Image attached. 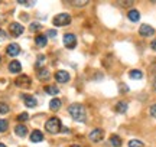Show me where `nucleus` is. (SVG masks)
<instances>
[{
  "instance_id": "obj_1",
  "label": "nucleus",
  "mask_w": 156,
  "mask_h": 147,
  "mask_svg": "<svg viewBox=\"0 0 156 147\" xmlns=\"http://www.w3.org/2000/svg\"><path fill=\"white\" fill-rule=\"evenodd\" d=\"M68 113L71 115V118L75 120V121H80V123H84L85 121V117H87V113H85V107L80 102H74L68 107Z\"/></svg>"
},
{
  "instance_id": "obj_2",
  "label": "nucleus",
  "mask_w": 156,
  "mask_h": 147,
  "mask_svg": "<svg viewBox=\"0 0 156 147\" xmlns=\"http://www.w3.org/2000/svg\"><path fill=\"white\" fill-rule=\"evenodd\" d=\"M62 128L61 125V120L58 118V117H51L46 123H45V130L51 133V134H56V133H59Z\"/></svg>"
},
{
  "instance_id": "obj_3",
  "label": "nucleus",
  "mask_w": 156,
  "mask_h": 147,
  "mask_svg": "<svg viewBox=\"0 0 156 147\" xmlns=\"http://www.w3.org/2000/svg\"><path fill=\"white\" fill-rule=\"evenodd\" d=\"M52 23H54L55 26H68V25L71 23V16H69L68 13H59V15H56V16L54 17Z\"/></svg>"
},
{
  "instance_id": "obj_4",
  "label": "nucleus",
  "mask_w": 156,
  "mask_h": 147,
  "mask_svg": "<svg viewBox=\"0 0 156 147\" xmlns=\"http://www.w3.org/2000/svg\"><path fill=\"white\" fill-rule=\"evenodd\" d=\"M64 45L68 49H74L77 46V36L74 33H65L64 35Z\"/></svg>"
},
{
  "instance_id": "obj_5",
  "label": "nucleus",
  "mask_w": 156,
  "mask_h": 147,
  "mask_svg": "<svg viewBox=\"0 0 156 147\" xmlns=\"http://www.w3.org/2000/svg\"><path fill=\"white\" fill-rule=\"evenodd\" d=\"M88 137L93 143H100L101 140L104 138V130H103V128H94V130L88 134Z\"/></svg>"
},
{
  "instance_id": "obj_6",
  "label": "nucleus",
  "mask_w": 156,
  "mask_h": 147,
  "mask_svg": "<svg viewBox=\"0 0 156 147\" xmlns=\"http://www.w3.org/2000/svg\"><path fill=\"white\" fill-rule=\"evenodd\" d=\"M9 32H10L12 36L17 38V36H20V35H22L23 32H25V28H23L20 23L13 22V23H10V26H9Z\"/></svg>"
},
{
  "instance_id": "obj_7",
  "label": "nucleus",
  "mask_w": 156,
  "mask_h": 147,
  "mask_svg": "<svg viewBox=\"0 0 156 147\" xmlns=\"http://www.w3.org/2000/svg\"><path fill=\"white\" fill-rule=\"evenodd\" d=\"M54 78L56 79V82H59V84H65V82L69 81V74H68L67 71L61 69V71H56L55 75H54Z\"/></svg>"
},
{
  "instance_id": "obj_8",
  "label": "nucleus",
  "mask_w": 156,
  "mask_h": 147,
  "mask_svg": "<svg viewBox=\"0 0 156 147\" xmlns=\"http://www.w3.org/2000/svg\"><path fill=\"white\" fill-rule=\"evenodd\" d=\"M15 84L17 87H20V88H29L30 84H32V81H30V78H29L28 75H20L19 78H16Z\"/></svg>"
},
{
  "instance_id": "obj_9",
  "label": "nucleus",
  "mask_w": 156,
  "mask_h": 147,
  "mask_svg": "<svg viewBox=\"0 0 156 147\" xmlns=\"http://www.w3.org/2000/svg\"><path fill=\"white\" fill-rule=\"evenodd\" d=\"M139 33H140V36L149 38V36H153V35H155V29L152 28L151 25H142L139 28Z\"/></svg>"
},
{
  "instance_id": "obj_10",
  "label": "nucleus",
  "mask_w": 156,
  "mask_h": 147,
  "mask_svg": "<svg viewBox=\"0 0 156 147\" xmlns=\"http://www.w3.org/2000/svg\"><path fill=\"white\" fill-rule=\"evenodd\" d=\"M6 52H7L9 56H17L20 53V48H19L17 43H10V45L6 48Z\"/></svg>"
},
{
  "instance_id": "obj_11",
  "label": "nucleus",
  "mask_w": 156,
  "mask_h": 147,
  "mask_svg": "<svg viewBox=\"0 0 156 147\" xmlns=\"http://www.w3.org/2000/svg\"><path fill=\"white\" fill-rule=\"evenodd\" d=\"M22 98H23V101H25V105H26V107H29V108L36 107V104H38L36 98H35V97H32V95H25V94H23Z\"/></svg>"
},
{
  "instance_id": "obj_12",
  "label": "nucleus",
  "mask_w": 156,
  "mask_h": 147,
  "mask_svg": "<svg viewBox=\"0 0 156 147\" xmlns=\"http://www.w3.org/2000/svg\"><path fill=\"white\" fill-rule=\"evenodd\" d=\"M30 142L32 143H41L44 142V134L41 130H34L30 133Z\"/></svg>"
},
{
  "instance_id": "obj_13",
  "label": "nucleus",
  "mask_w": 156,
  "mask_h": 147,
  "mask_svg": "<svg viewBox=\"0 0 156 147\" xmlns=\"http://www.w3.org/2000/svg\"><path fill=\"white\" fill-rule=\"evenodd\" d=\"M9 71H10L12 74H19L22 71V63L19 62V61H12V62L9 63Z\"/></svg>"
},
{
  "instance_id": "obj_14",
  "label": "nucleus",
  "mask_w": 156,
  "mask_h": 147,
  "mask_svg": "<svg viewBox=\"0 0 156 147\" xmlns=\"http://www.w3.org/2000/svg\"><path fill=\"white\" fill-rule=\"evenodd\" d=\"M116 113H119V114H124L126 111H127V108H129V104L126 101H119L116 104Z\"/></svg>"
},
{
  "instance_id": "obj_15",
  "label": "nucleus",
  "mask_w": 156,
  "mask_h": 147,
  "mask_svg": "<svg viewBox=\"0 0 156 147\" xmlns=\"http://www.w3.org/2000/svg\"><path fill=\"white\" fill-rule=\"evenodd\" d=\"M15 133H16L19 137H26L28 136V128H26V125L17 124L16 127H15Z\"/></svg>"
},
{
  "instance_id": "obj_16",
  "label": "nucleus",
  "mask_w": 156,
  "mask_h": 147,
  "mask_svg": "<svg viewBox=\"0 0 156 147\" xmlns=\"http://www.w3.org/2000/svg\"><path fill=\"white\" fill-rule=\"evenodd\" d=\"M38 78L41 79V81H48V79L51 78L49 71H48L46 68H41V69H38Z\"/></svg>"
},
{
  "instance_id": "obj_17",
  "label": "nucleus",
  "mask_w": 156,
  "mask_h": 147,
  "mask_svg": "<svg viewBox=\"0 0 156 147\" xmlns=\"http://www.w3.org/2000/svg\"><path fill=\"white\" fill-rule=\"evenodd\" d=\"M35 43H36L39 48H44V46L48 43V38H46L45 35H36V38H35Z\"/></svg>"
},
{
  "instance_id": "obj_18",
  "label": "nucleus",
  "mask_w": 156,
  "mask_h": 147,
  "mask_svg": "<svg viewBox=\"0 0 156 147\" xmlns=\"http://www.w3.org/2000/svg\"><path fill=\"white\" fill-rule=\"evenodd\" d=\"M61 100L59 98H52L49 101V108L52 110V111H58L59 108H61Z\"/></svg>"
},
{
  "instance_id": "obj_19",
  "label": "nucleus",
  "mask_w": 156,
  "mask_h": 147,
  "mask_svg": "<svg viewBox=\"0 0 156 147\" xmlns=\"http://www.w3.org/2000/svg\"><path fill=\"white\" fill-rule=\"evenodd\" d=\"M127 17L132 20V22H139V19H140V13L136 9H132V10H129L127 13Z\"/></svg>"
},
{
  "instance_id": "obj_20",
  "label": "nucleus",
  "mask_w": 156,
  "mask_h": 147,
  "mask_svg": "<svg viewBox=\"0 0 156 147\" xmlns=\"http://www.w3.org/2000/svg\"><path fill=\"white\" fill-rule=\"evenodd\" d=\"M129 77L132 79H142L143 78V72H142L140 69H132V71L129 72Z\"/></svg>"
},
{
  "instance_id": "obj_21",
  "label": "nucleus",
  "mask_w": 156,
  "mask_h": 147,
  "mask_svg": "<svg viewBox=\"0 0 156 147\" xmlns=\"http://www.w3.org/2000/svg\"><path fill=\"white\" fill-rule=\"evenodd\" d=\"M110 143H112L113 147H122V138H120V136H117V134H113L112 137H110Z\"/></svg>"
},
{
  "instance_id": "obj_22",
  "label": "nucleus",
  "mask_w": 156,
  "mask_h": 147,
  "mask_svg": "<svg viewBox=\"0 0 156 147\" xmlns=\"http://www.w3.org/2000/svg\"><path fill=\"white\" fill-rule=\"evenodd\" d=\"M45 92L49 94V95H58L59 90H58V87H55V85H48V87H45Z\"/></svg>"
},
{
  "instance_id": "obj_23",
  "label": "nucleus",
  "mask_w": 156,
  "mask_h": 147,
  "mask_svg": "<svg viewBox=\"0 0 156 147\" xmlns=\"http://www.w3.org/2000/svg\"><path fill=\"white\" fill-rule=\"evenodd\" d=\"M129 147H145V144L140 140H130L129 142Z\"/></svg>"
},
{
  "instance_id": "obj_24",
  "label": "nucleus",
  "mask_w": 156,
  "mask_h": 147,
  "mask_svg": "<svg viewBox=\"0 0 156 147\" xmlns=\"http://www.w3.org/2000/svg\"><path fill=\"white\" fill-rule=\"evenodd\" d=\"M9 128V123L6 120H0V133H5Z\"/></svg>"
},
{
  "instance_id": "obj_25",
  "label": "nucleus",
  "mask_w": 156,
  "mask_h": 147,
  "mask_svg": "<svg viewBox=\"0 0 156 147\" xmlns=\"http://www.w3.org/2000/svg\"><path fill=\"white\" fill-rule=\"evenodd\" d=\"M9 105L6 104V102H0V114H7L9 113Z\"/></svg>"
},
{
  "instance_id": "obj_26",
  "label": "nucleus",
  "mask_w": 156,
  "mask_h": 147,
  "mask_svg": "<svg viewBox=\"0 0 156 147\" xmlns=\"http://www.w3.org/2000/svg\"><path fill=\"white\" fill-rule=\"evenodd\" d=\"M42 28V25L38 22H34L30 23V26H29V29H30V32H36V30H39V29Z\"/></svg>"
},
{
  "instance_id": "obj_27",
  "label": "nucleus",
  "mask_w": 156,
  "mask_h": 147,
  "mask_svg": "<svg viewBox=\"0 0 156 147\" xmlns=\"http://www.w3.org/2000/svg\"><path fill=\"white\" fill-rule=\"evenodd\" d=\"M29 118V114L28 113H22L17 115V121H26Z\"/></svg>"
},
{
  "instance_id": "obj_28",
  "label": "nucleus",
  "mask_w": 156,
  "mask_h": 147,
  "mask_svg": "<svg viewBox=\"0 0 156 147\" xmlns=\"http://www.w3.org/2000/svg\"><path fill=\"white\" fill-rule=\"evenodd\" d=\"M149 113H151V115L153 118H156V104H153V105L149 108Z\"/></svg>"
},
{
  "instance_id": "obj_29",
  "label": "nucleus",
  "mask_w": 156,
  "mask_h": 147,
  "mask_svg": "<svg viewBox=\"0 0 156 147\" xmlns=\"http://www.w3.org/2000/svg\"><path fill=\"white\" fill-rule=\"evenodd\" d=\"M120 92H129V87L126 84H120Z\"/></svg>"
},
{
  "instance_id": "obj_30",
  "label": "nucleus",
  "mask_w": 156,
  "mask_h": 147,
  "mask_svg": "<svg viewBox=\"0 0 156 147\" xmlns=\"http://www.w3.org/2000/svg\"><path fill=\"white\" fill-rule=\"evenodd\" d=\"M7 38V33H6L3 29H0V40H5Z\"/></svg>"
},
{
  "instance_id": "obj_31",
  "label": "nucleus",
  "mask_w": 156,
  "mask_h": 147,
  "mask_svg": "<svg viewBox=\"0 0 156 147\" xmlns=\"http://www.w3.org/2000/svg\"><path fill=\"white\" fill-rule=\"evenodd\" d=\"M48 36H49V38H55V36H56V30H55V29H51V30H48Z\"/></svg>"
},
{
  "instance_id": "obj_32",
  "label": "nucleus",
  "mask_w": 156,
  "mask_h": 147,
  "mask_svg": "<svg viewBox=\"0 0 156 147\" xmlns=\"http://www.w3.org/2000/svg\"><path fill=\"white\" fill-rule=\"evenodd\" d=\"M19 5H23V6H32V5H35V2H23V0H20V2H19Z\"/></svg>"
},
{
  "instance_id": "obj_33",
  "label": "nucleus",
  "mask_w": 156,
  "mask_h": 147,
  "mask_svg": "<svg viewBox=\"0 0 156 147\" xmlns=\"http://www.w3.org/2000/svg\"><path fill=\"white\" fill-rule=\"evenodd\" d=\"M88 3V2H73V5H75V6H85Z\"/></svg>"
},
{
  "instance_id": "obj_34",
  "label": "nucleus",
  "mask_w": 156,
  "mask_h": 147,
  "mask_svg": "<svg viewBox=\"0 0 156 147\" xmlns=\"http://www.w3.org/2000/svg\"><path fill=\"white\" fill-rule=\"evenodd\" d=\"M151 48H152V49H153V51H156V39H155V40H153V42H152V43H151Z\"/></svg>"
},
{
  "instance_id": "obj_35",
  "label": "nucleus",
  "mask_w": 156,
  "mask_h": 147,
  "mask_svg": "<svg viewBox=\"0 0 156 147\" xmlns=\"http://www.w3.org/2000/svg\"><path fill=\"white\" fill-rule=\"evenodd\" d=\"M69 147H83V146H80V144H73V146H69Z\"/></svg>"
},
{
  "instance_id": "obj_36",
  "label": "nucleus",
  "mask_w": 156,
  "mask_h": 147,
  "mask_svg": "<svg viewBox=\"0 0 156 147\" xmlns=\"http://www.w3.org/2000/svg\"><path fill=\"white\" fill-rule=\"evenodd\" d=\"M0 147H6V144H3V143H0Z\"/></svg>"
},
{
  "instance_id": "obj_37",
  "label": "nucleus",
  "mask_w": 156,
  "mask_h": 147,
  "mask_svg": "<svg viewBox=\"0 0 156 147\" xmlns=\"http://www.w3.org/2000/svg\"><path fill=\"white\" fill-rule=\"evenodd\" d=\"M0 62H2V58H0Z\"/></svg>"
}]
</instances>
